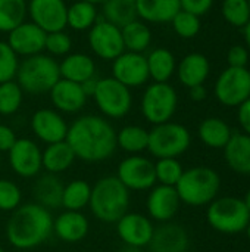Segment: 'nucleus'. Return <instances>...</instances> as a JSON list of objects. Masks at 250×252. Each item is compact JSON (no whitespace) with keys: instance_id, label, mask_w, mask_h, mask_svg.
Listing matches in <instances>:
<instances>
[{"instance_id":"nucleus-14","label":"nucleus","mask_w":250,"mask_h":252,"mask_svg":"<svg viewBox=\"0 0 250 252\" xmlns=\"http://www.w3.org/2000/svg\"><path fill=\"white\" fill-rule=\"evenodd\" d=\"M9 164L13 173L24 179L37 177L43 168L41 149L31 139H16L7 152Z\"/></svg>"},{"instance_id":"nucleus-13","label":"nucleus","mask_w":250,"mask_h":252,"mask_svg":"<svg viewBox=\"0 0 250 252\" xmlns=\"http://www.w3.org/2000/svg\"><path fill=\"white\" fill-rule=\"evenodd\" d=\"M112 77L128 89L146 84L150 78L146 56L143 53L124 50L112 61Z\"/></svg>"},{"instance_id":"nucleus-39","label":"nucleus","mask_w":250,"mask_h":252,"mask_svg":"<svg viewBox=\"0 0 250 252\" xmlns=\"http://www.w3.org/2000/svg\"><path fill=\"white\" fill-rule=\"evenodd\" d=\"M222 15L225 21L234 27H245L250 19V6L248 0H224Z\"/></svg>"},{"instance_id":"nucleus-36","label":"nucleus","mask_w":250,"mask_h":252,"mask_svg":"<svg viewBox=\"0 0 250 252\" xmlns=\"http://www.w3.org/2000/svg\"><path fill=\"white\" fill-rule=\"evenodd\" d=\"M27 4L25 0H0V32H9L25 21Z\"/></svg>"},{"instance_id":"nucleus-46","label":"nucleus","mask_w":250,"mask_h":252,"mask_svg":"<svg viewBox=\"0 0 250 252\" xmlns=\"http://www.w3.org/2000/svg\"><path fill=\"white\" fill-rule=\"evenodd\" d=\"M16 139L18 137H16L15 131L9 126L0 124V154L1 152H9V149L16 142Z\"/></svg>"},{"instance_id":"nucleus-5","label":"nucleus","mask_w":250,"mask_h":252,"mask_svg":"<svg viewBox=\"0 0 250 252\" xmlns=\"http://www.w3.org/2000/svg\"><path fill=\"white\" fill-rule=\"evenodd\" d=\"M59 78V62L50 55L38 53L19 62L15 81L21 86L24 93L43 94L49 93Z\"/></svg>"},{"instance_id":"nucleus-56","label":"nucleus","mask_w":250,"mask_h":252,"mask_svg":"<svg viewBox=\"0 0 250 252\" xmlns=\"http://www.w3.org/2000/svg\"><path fill=\"white\" fill-rule=\"evenodd\" d=\"M0 164H1V157H0Z\"/></svg>"},{"instance_id":"nucleus-48","label":"nucleus","mask_w":250,"mask_h":252,"mask_svg":"<svg viewBox=\"0 0 250 252\" xmlns=\"http://www.w3.org/2000/svg\"><path fill=\"white\" fill-rule=\"evenodd\" d=\"M97 81H99V78L94 75V77H91V78L85 80L84 83H81L83 90H84V93H85V96H87V97H93L94 90H96V86H97Z\"/></svg>"},{"instance_id":"nucleus-10","label":"nucleus","mask_w":250,"mask_h":252,"mask_svg":"<svg viewBox=\"0 0 250 252\" xmlns=\"http://www.w3.org/2000/svg\"><path fill=\"white\" fill-rule=\"evenodd\" d=\"M88 46L102 61H113L125 50L121 28L103 18L97 19L90 28Z\"/></svg>"},{"instance_id":"nucleus-35","label":"nucleus","mask_w":250,"mask_h":252,"mask_svg":"<svg viewBox=\"0 0 250 252\" xmlns=\"http://www.w3.org/2000/svg\"><path fill=\"white\" fill-rule=\"evenodd\" d=\"M91 186L85 180H72L63 186L62 207L68 211H83L88 207Z\"/></svg>"},{"instance_id":"nucleus-18","label":"nucleus","mask_w":250,"mask_h":252,"mask_svg":"<svg viewBox=\"0 0 250 252\" xmlns=\"http://www.w3.org/2000/svg\"><path fill=\"white\" fill-rule=\"evenodd\" d=\"M119 239L125 245L146 248L152 239L155 226L152 220L140 213H125L116 223Z\"/></svg>"},{"instance_id":"nucleus-9","label":"nucleus","mask_w":250,"mask_h":252,"mask_svg":"<svg viewBox=\"0 0 250 252\" xmlns=\"http://www.w3.org/2000/svg\"><path fill=\"white\" fill-rule=\"evenodd\" d=\"M93 99L99 111L108 118H122L133 106L131 89L115 80L113 77L99 78Z\"/></svg>"},{"instance_id":"nucleus-38","label":"nucleus","mask_w":250,"mask_h":252,"mask_svg":"<svg viewBox=\"0 0 250 252\" xmlns=\"http://www.w3.org/2000/svg\"><path fill=\"white\" fill-rule=\"evenodd\" d=\"M183 165L177 158H161L155 162L156 183L165 186H175L183 176Z\"/></svg>"},{"instance_id":"nucleus-17","label":"nucleus","mask_w":250,"mask_h":252,"mask_svg":"<svg viewBox=\"0 0 250 252\" xmlns=\"http://www.w3.org/2000/svg\"><path fill=\"white\" fill-rule=\"evenodd\" d=\"M46 34L47 32L34 22L24 21L7 32V44L18 56H34L44 52Z\"/></svg>"},{"instance_id":"nucleus-34","label":"nucleus","mask_w":250,"mask_h":252,"mask_svg":"<svg viewBox=\"0 0 250 252\" xmlns=\"http://www.w3.org/2000/svg\"><path fill=\"white\" fill-rule=\"evenodd\" d=\"M116 145L131 155H139L147 151L149 131L141 126H125L116 133Z\"/></svg>"},{"instance_id":"nucleus-32","label":"nucleus","mask_w":250,"mask_h":252,"mask_svg":"<svg viewBox=\"0 0 250 252\" xmlns=\"http://www.w3.org/2000/svg\"><path fill=\"white\" fill-rule=\"evenodd\" d=\"M99 19V13L96 9V4L78 0L68 6L66 12V27L72 28L74 31H85L90 30L96 21Z\"/></svg>"},{"instance_id":"nucleus-16","label":"nucleus","mask_w":250,"mask_h":252,"mask_svg":"<svg viewBox=\"0 0 250 252\" xmlns=\"http://www.w3.org/2000/svg\"><path fill=\"white\" fill-rule=\"evenodd\" d=\"M34 136L46 145L62 142L68 134V124L56 109L43 108L32 114L29 121Z\"/></svg>"},{"instance_id":"nucleus-15","label":"nucleus","mask_w":250,"mask_h":252,"mask_svg":"<svg viewBox=\"0 0 250 252\" xmlns=\"http://www.w3.org/2000/svg\"><path fill=\"white\" fill-rule=\"evenodd\" d=\"M27 9L31 22L46 32L62 31L66 28L68 6L63 0H29Z\"/></svg>"},{"instance_id":"nucleus-12","label":"nucleus","mask_w":250,"mask_h":252,"mask_svg":"<svg viewBox=\"0 0 250 252\" xmlns=\"http://www.w3.org/2000/svg\"><path fill=\"white\" fill-rule=\"evenodd\" d=\"M116 177L128 190H147L156 185L155 162L141 155H130L118 165Z\"/></svg>"},{"instance_id":"nucleus-20","label":"nucleus","mask_w":250,"mask_h":252,"mask_svg":"<svg viewBox=\"0 0 250 252\" xmlns=\"http://www.w3.org/2000/svg\"><path fill=\"white\" fill-rule=\"evenodd\" d=\"M189 233L181 224L165 221L155 227L147 247L150 252H184L189 250Z\"/></svg>"},{"instance_id":"nucleus-53","label":"nucleus","mask_w":250,"mask_h":252,"mask_svg":"<svg viewBox=\"0 0 250 252\" xmlns=\"http://www.w3.org/2000/svg\"><path fill=\"white\" fill-rule=\"evenodd\" d=\"M246 235H248V239H249V242H250V221H249V224H248V227H246Z\"/></svg>"},{"instance_id":"nucleus-33","label":"nucleus","mask_w":250,"mask_h":252,"mask_svg":"<svg viewBox=\"0 0 250 252\" xmlns=\"http://www.w3.org/2000/svg\"><path fill=\"white\" fill-rule=\"evenodd\" d=\"M102 18L119 28L124 27L125 24L137 19L136 0H103Z\"/></svg>"},{"instance_id":"nucleus-51","label":"nucleus","mask_w":250,"mask_h":252,"mask_svg":"<svg viewBox=\"0 0 250 252\" xmlns=\"http://www.w3.org/2000/svg\"><path fill=\"white\" fill-rule=\"evenodd\" d=\"M245 37H246V43H248V47L250 50V19L249 22L245 25Z\"/></svg>"},{"instance_id":"nucleus-57","label":"nucleus","mask_w":250,"mask_h":252,"mask_svg":"<svg viewBox=\"0 0 250 252\" xmlns=\"http://www.w3.org/2000/svg\"><path fill=\"white\" fill-rule=\"evenodd\" d=\"M184 252H192V251H189V250H187V251H184Z\"/></svg>"},{"instance_id":"nucleus-27","label":"nucleus","mask_w":250,"mask_h":252,"mask_svg":"<svg viewBox=\"0 0 250 252\" xmlns=\"http://www.w3.org/2000/svg\"><path fill=\"white\" fill-rule=\"evenodd\" d=\"M178 80L186 87H194L203 84L209 75L208 58L202 53H190L184 56L177 69Z\"/></svg>"},{"instance_id":"nucleus-6","label":"nucleus","mask_w":250,"mask_h":252,"mask_svg":"<svg viewBox=\"0 0 250 252\" xmlns=\"http://www.w3.org/2000/svg\"><path fill=\"white\" fill-rule=\"evenodd\" d=\"M209 226L224 235H237L246 230L250 221V211L243 199L236 196L215 198L206 211Z\"/></svg>"},{"instance_id":"nucleus-3","label":"nucleus","mask_w":250,"mask_h":252,"mask_svg":"<svg viewBox=\"0 0 250 252\" xmlns=\"http://www.w3.org/2000/svg\"><path fill=\"white\" fill-rule=\"evenodd\" d=\"M88 207L103 223H116L130 207V190L116 176H106L91 186Z\"/></svg>"},{"instance_id":"nucleus-55","label":"nucleus","mask_w":250,"mask_h":252,"mask_svg":"<svg viewBox=\"0 0 250 252\" xmlns=\"http://www.w3.org/2000/svg\"><path fill=\"white\" fill-rule=\"evenodd\" d=\"M0 252H4V250H3V248H1V247H0Z\"/></svg>"},{"instance_id":"nucleus-42","label":"nucleus","mask_w":250,"mask_h":252,"mask_svg":"<svg viewBox=\"0 0 250 252\" xmlns=\"http://www.w3.org/2000/svg\"><path fill=\"white\" fill-rule=\"evenodd\" d=\"M72 49V38L68 32L62 31H53L46 34V43L44 50L53 58L56 56H66Z\"/></svg>"},{"instance_id":"nucleus-28","label":"nucleus","mask_w":250,"mask_h":252,"mask_svg":"<svg viewBox=\"0 0 250 252\" xmlns=\"http://www.w3.org/2000/svg\"><path fill=\"white\" fill-rule=\"evenodd\" d=\"M75 159L77 157L66 140L50 143L46 146L44 151H41L43 168L52 174H60L66 171Z\"/></svg>"},{"instance_id":"nucleus-52","label":"nucleus","mask_w":250,"mask_h":252,"mask_svg":"<svg viewBox=\"0 0 250 252\" xmlns=\"http://www.w3.org/2000/svg\"><path fill=\"white\" fill-rule=\"evenodd\" d=\"M243 202L246 204V207H248V210L250 211V189L246 192V195H245V199H243Z\"/></svg>"},{"instance_id":"nucleus-1","label":"nucleus","mask_w":250,"mask_h":252,"mask_svg":"<svg viewBox=\"0 0 250 252\" xmlns=\"http://www.w3.org/2000/svg\"><path fill=\"white\" fill-rule=\"evenodd\" d=\"M65 140L75 157L85 162H102L111 158L118 148L113 126L99 115L77 118L68 127Z\"/></svg>"},{"instance_id":"nucleus-41","label":"nucleus","mask_w":250,"mask_h":252,"mask_svg":"<svg viewBox=\"0 0 250 252\" xmlns=\"http://www.w3.org/2000/svg\"><path fill=\"white\" fill-rule=\"evenodd\" d=\"M18 58L7 41H0V84L15 80L19 66Z\"/></svg>"},{"instance_id":"nucleus-24","label":"nucleus","mask_w":250,"mask_h":252,"mask_svg":"<svg viewBox=\"0 0 250 252\" xmlns=\"http://www.w3.org/2000/svg\"><path fill=\"white\" fill-rule=\"evenodd\" d=\"M224 158L227 165L237 174H250V136L236 133L231 134L224 146Z\"/></svg>"},{"instance_id":"nucleus-54","label":"nucleus","mask_w":250,"mask_h":252,"mask_svg":"<svg viewBox=\"0 0 250 252\" xmlns=\"http://www.w3.org/2000/svg\"><path fill=\"white\" fill-rule=\"evenodd\" d=\"M85 1H90L93 4H99V3H103V0H85Z\"/></svg>"},{"instance_id":"nucleus-21","label":"nucleus","mask_w":250,"mask_h":252,"mask_svg":"<svg viewBox=\"0 0 250 252\" xmlns=\"http://www.w3.org/2000/svg\"><path fill=\"white\" fill-rule=\"evenodd\" d=\"M49 94L55 109L63 114L80 112L85 106L88 99L80 83H74L65 78H59L56 84L50 89Z\"/></svg>"},{"instance_id":"nucleus-25","label":"nucleus","mask_w":250,"mask_h":252,"mask_svg":"<svg viewBox=\"0 0 250 252\" xmlns=\"http://www.w3.org/2000/svg\"><path fill=\"white\" fill-rule=\"evenodd\" d=\"M137 18L144 22L165 24L181 10L180 0H136Z\"/></svg>"},{"instance_id":"nucleus-31","label":"nucleus","mask_w":250,"mask_h":252,"mask_svg":"<svg viewBox=\"0 0 250 252\" xmlns=\"http://www.w3.org/2000/svg\"><path fill=\"white\" fill-rule=\"evenodd\" d=\"M199 137L200 140L214 149H224L231 137V130L228 124L220 118H206L199 126Z\"/></svg>"},{"instance_id":"nucleus-47","label":"nucleus","mask_w":250,"mask_h":252,"mask_svg":"<svg viewBox=\"0 0 250 252\" xmlns=\"http://www.w3.org/2000/svg\"><path fill=\"white\" fill-rule=\"evenodd\" d=\"M239 123L245 133L250 136V97L239 105Z\"/></svg>"},{"instance_id":"nucleus-45","label":"nucleus","mask_w":250,"mask_h":252,"mask_svg":"<svg viewBox=\"0 0 250 252\" xmlns=\"http://www.w3.org/2000/svg\"><path fill=\"white\" fill-rule=\"evenodd\" d=\"M227 61H228V65L230 66H234V68H246L248 62H249V52L243 46H233L228 50Z\"/></svg>"},{"instance_id":"nucleus-49","label":"nucleus","mask_w":250,"mask_h":252,"mask_svg":"<svg viewBox=\"0 0 250 252\" xmlns=\"http://www.w3.org/2000/svg\"><path fill=\"white\" fill-rule=\"evenodd\" d=\"M190 97H192L193 100H196V102L205 100V97H206V89L203 87V84L190 87Z\"/></svg>"},{"instance_id":"nucleus-44","label":"nucleus","mask_w":250,"mask_h":252,"mask_svg":"<svg viewBox=\"0 0 250 252\" xmlns=\"http://www.w3.org/2000/svg\"><path fill=\"white\" fill-rule=\"evenodd\" d=\"M214 4V0H180L181 10L190 12L196 16L206 15Z\"/></svg>"},{"instance_id":"nucleus-19","label":"nucleus","mask_w":250,"mask_h":252,"mask_svg":"<svg viewBox=\"0 0 250 252\" xmlns=\"http://www.w3.org/2000/svg\"><path fill=\"white\" fill-rule=\"evenodd\" d=\"M180 205H181V199L177 193L175 186H165V185L153 186L146 202L150 220L159 223L171 221L178 213Z\"/></svg>"},{"instance_id":"nucleus-29","label":"nucleus","mask_w":250,"mask_h":252,"mask_svg":"<svg viewBox=\"0 0 250 252\" xmlns=\"http://www.w3.org/2000/svg\"><path fill=\"white\" fill-rule=\"evenodd\" d=\"M147 68H149V77L155 83H168V80L175 72V56L171 50L165 47L153 49L147 56Z\"/></svg>"},{"instance_id":"nucleus-11","label":"nucleus","mask_w":250,"mask_h":252,"mask_svg":"<svg viewBox=\"0 0 250 252\" xmlns=\"http://www.w3.org/2000/svg\"><path fill=\"white\" fill-rule=\"evenodd\" d=\"M215 96L225 106H239L250 97V71L228 66L217 80Z\"/></svg>"},{"instance_id":"nucleus-4","label":"nucleus","mask_w":250,"mask_h":252,"mask_svg":"<svg viewBox=\"0 0 250 252\" xmlns=\"http://www.w3.org/2000/svg\"><path fill=\"white\" fill-rule=\"evenodd\" d=\"M175 189L181 202L190 207L209 205L220 193L221 177L214 168L193 167L183 171Z\"/></svg>"},{"instance_id":"nucleus-50","label":"nucleus","mask_w":250,"mask_h":252,"mask_svg":"<svg viewBox=\"0 0 250 252\" xmlns=\"http://www.w3.org/2000/svg\"><path fill=\"white\" fill-rule=\"evenodd\" d=\"M143 248H139V247H133V245H122V248L119 250V252H141Z\"/></svg>"},{"instance_id":"nucleus-40","label":"nucleus","mask_w":250,"mask_h":252,"mask_svg":"<svg viewBox=\"0 0 250 252\" xmlns=\"http://www.w3.org/2000/svg\"><path fill=\"white\" fill-rule=\"evenodd\" d=\"M174 31L181 38H193L200 31V16H196L190 12L180 10L171 21Z\"/></svg>"},{"instance_id":"nucleus-30","label":"nucleus","mask_w":250,"mask_h":252,"mask_svg":"<svg viewBox=\"0 0 250 252\" xmlns=\"http://www.w3.org/2000/svg\"><path fill=\"white\" fill-rule=\"evenodd\" d=\"M121 34L124 47L128 52L143 53L152 43V31L147 24H144V21L134 19L125 24L124 27H121Z\"/></svg>"},{"instance_id":"nucleus-26","label":"nucleus","mask_w":250,"mask_h":252,"mask_svg":"<svg viewBox=\"0 0 250 252\" xmlns=\"http://www.w3.org/2000/svg\"><path fill=\"white\" fill-rule=\"evenodd\" d=\"M59 71L60 78L81 84L96 75V63L85 53H68L59 63Z\"/></svg>"},{"instance_id":"nucleus-37","label":"nucleus","mask_w":250,"mask_h":252,"mask_svg":"<svg viewBox=\"0 0 250 252\" xmlns=\"http://www.w3.org/2000/svg\"><path fill=\"white\" fill-rule=\"evenodd\" d=\"M24 100V90L12 80L0 84V115H13L19 111Z\"/></svg>"},{"instance_id":"nucleus-43","label":"nucleus","mask_w":250,"mask_h":252,"mask_svg":"<svg viewBox=\"0 0 250 252\" xmlns=\"http://www.w3.org/2000/svg\"><path fill=\"white\" fill-rule=\"evenodd\" d=\"M22 193L16 183L7 179H0V211L12 213L21 205Z\"/></svg>"},{"instance_id":"nucleus-8","label":"nucleus","mask_w":250,"mask_h":252,"mask_svg":"<svg viewBox=\"0 0 250 252\" xmlns=\"http://www.w3.org/2000/svg\"><path fill=\"white\" fill-rule=\"evenodd\" d=\"M178 96L168 83H152L141 97V112L150 124H162L172 118L177 111Z\"/></svg>"},{"instance_id":"nucleus-2","label":"nucleus","mask_w":250,"mask_h":252,"mask_svg":"<svg viewBox=\"0 0 250 252\" xmlns=\"http://www.w3.org/2000/svg\"><path fill=\"white\" fill-rule=\"evenodd\" d=\"M52 233L53 217L50 211L35 202L19 205L12 211L6 224V239L19 251H29L40 247Z\"/></svg>"},{"instance_id":"nucleus-58","label":"nucleus","mask_w":250,"mask_h":252,"mask_svg":"<svg viewBox=\"0 0 250 252\" xmlns=\"http://www.w3.org/2000/svg\"><path fill=\"white\" fill-rule=\"evenodd\" d=\"M248 1H249V6H250V0H248Z\"/></svg>"},{"instance_id":"nucleus-23","label":"nucleus","mask_w":250,"mask_h":252,"mask_svg":"<svg viewBox=\"0 0 250 252\" xmlns=\"http://www.w3.org/2000/svg\"><path fill=\"white\" fill-rule=\"evenodd\" d=\"M63 182L57 177V174L46 173L37 179L32 186V195L35 204L43 208L52 211L62 207V195H63Z\"/></svg>"},{"instance_id":"nucleus-22","label":"nucleus","mask_w":250,"mask_h":252,"mask_svg":"<svg viewBox=\"0 0 250 252\" xmlns=\"http://www.w3.org/2000/svg\"><path fill=\"white\" fill-rule=\"evenodd\" d=\"M90 230L87 217L81 211H68L53 220V233L66 244L81 242Z\"/></svg>"},{"instance_id":"nucleus-7","label":"nucleus","mask_w":250,"mask_h":252,"mask_svg":"<svg viewBox=\"0 0 250 252\" xmlns=\"http://www.w3.org/2000/svg\"><path fill=\"white\" fill-rule=\"evenodd\" d=\"M190 131L183 124L167 121L153 126L149 131L147 151L158 159L178 158L190 148Z\"/></svg>"}]
</instances>
